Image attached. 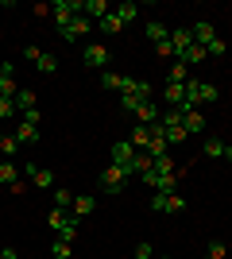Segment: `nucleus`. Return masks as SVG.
<instances>
[{
	"mask_svg": "<svg viewBox=\"0 0 232 259\" xmlns=\"http://www.w3.org/2000/svg\"><path fill=\"white\" fill-rule=\"evenodd\" d=\"M147 205H151L155 213H186V197H178V194H151V197H147Z\"/></svg>",
	"mask_w": 232,
	"mask_h": 259,
	"instance_id": "7ed1b4c3",
	"label": "nucleus"
},
{
	"mask_svg": "<svg viewBox=\"0 0 232 259\" xmlns=\"http://www.w3.org/2000/svg\"><path fill=\"white\" fill-rule=\"evenodd\" d=\"M124 186H128V174H124L120 166H105V174H101V190H105V194H124Z\"/></svg>",
	"mask_w": 232,
	"mask_h": 259,
	"instance_id": "20e7f679",
	"label": "nucleus"
},
{
	"mask_svg": "<svg viewBox=\"0 0 232 259\" xmlns=\"http://www.w3.org/2000/svg\"><path fill=\"white\" fill-rule=\"evenodd\" d=\"M35 70H39V74H55V70H58V58H55V54H47V51H43V58L35 62Z\"/></svg>",
	"mask_w": 232,
	"mask_h": 259,
	"instance_id": "c85d7f7f",
	"label": "nucleus"
},
{
	"mask_svg": "<svg viewBox=\"0 0 232 259\" xmlns=\"http://www.w3.org/2000/svg\"><path fill=\"white\" fill-rule=\"evenodd\" d=\"M124 85H128V77L116 74V70H105V74H101V89H116V93H124Z\"/></svg>",
	"mask_w": 232,
	"mask_h": 259,
	"instance_id": "a211bd4d",
	"label": "nucleus"
},
{
	"mask_svg": "<svg viewBox=\"0 0 232 259\" xmlns=\"http://www.w3.org/2000/svg\"><path fill=\"white\" fill-rule=\"evenodd\" d=\"M224 159H228V162H232V143H228V147H224Z\"/></svg>",
	"mask_w": 232,
	"mask_h": 259,
	"instance_id": "a19ab883",
	"label": "nucleus"
},
{
	"mask_svg": "<svg viewBox=\"0 0 232 259\" xmlns=\"http://www.w3.org/2000/svg\"><path fill=\"white\" fill-rule=\"evenodd\" d=\"M135 105H140V101H135L132 93H120V108H128V112H135Z\"/></svg>",
	"mask_w": 232,
	"mask_h": 259,
	"instance_id": "4c0bfd02",
	"label": "nucleus"
},
{
	"mask_svg": "<svg viewBox=\"0 0 232 259\" xmlns=\"http://www.w3.org/2000/svg\"><path fill=\"white\" fill-rule=\"evenodd\" d=\"M89 31H93V20H89V16H74V20L62 27V39H85Z\"/></svg>",
	"mask_w": 232,
	"mask_h": 259,
	"instance_id": "1a4fd4ad",
	"label": "nucleus"
},
{
	"mask_svg": "<svg viewBox=\"0 0 232 259\" xmlns=\"http://www.w3.org/2000/svg\"><path fill=\"white\" fill-rule=\"evenodd\" d=\"M23 174H27L39 190H51V186H55V170H47V166H39V162H27V166H23Z\"/></svg>",
	"mask_w": 232,
	"mask_h": 259,
	"instance_id": "0eeeda50",
	"label": "nucleus"
},
{
	"mask_svg": "<svg viewBox=\"0 0 232 259\" xmlns=\"http://www.w3.org/2000/svg\"><path fill=\"white\" fill-rule=\"evenodd\" d=\"M93 209H97V197H77V194H74V205H70V213H74L77 221H81V217H89Z\"/></svg>",
	"mask_w": 232,
	"mask_h": 259,
	"instance_id": "aec40b11",
	"label": "nucleus"
},
{
	"mask_svg": "<svg viewBox=\"0 0 232 259\" xmlns=\"http://www.w3.org/2000/svg\"><path fill=\"white\" fill-rule=\"evenodd\" d=\"M16 151H20V140L8 136V132H0V159H12Z\"/></svg>",
	"mask_w": 232,
	"mask_h": 259,
	"instance_id": "393cba45",
	"label": "nucleus"
},
{
	"mask_svg": "<svg viewBox=\"0 0 232 259\" xmlns=\"http://www.w3.org/2000/svg\"><path fill=\"white\" fill-rule=\"evenodd\" d=\"M135 259H151V244H147V240L135 244Z\"/></svg>",
	"mask_w": 232,
	"mask_h": 259,
	"instance_id": "e433bc0d",
	"label": "nucleus"
},
{
	"mask_svg": "<svg viewBox=\"0 0 232 259\" xmlns=\"http://www.w3.org/2000/svg\"><path fill=\"white\" fill-rule=\"evenodd\" d=\"M201 58H209V54H205V47H198V43H190L186 51L178 54V62H186V66H198Z\"/></svg>",
	"mask_w": 232,
	"mask_h": 259,
	"instance_id": "5701e85b",
	"label": "nucleus"
},
{
	"mask_svg": "<svg viewBox=\"0 0 232 259\" xmlns=\"http://www.w3.org/2000/svg\"><path fill=\"white\" fill-rule=\"evenodd\" d=\"M16 108H20V112L35 108V89H23V85H20V93H16Z\"/></svg>",
	"mask_w": 232,
	"mask_h": 259,
	"instance_id": "cd10ccee",
	"label": "nucleus"
},
{
	"mask_svg": "<svg viewBox=\"0 0 232 259\" xmlns=\"http://www.w3.org/2000/svg\"><path fill=\"white\" fill-rule=\"evenodd\" d=\"M132 159H135V147H132L128 140H116V143H112V166L128 170V166H132Z\"/></svg>",
	"mask_w": 232,
	"mask_h": 259,
	"instance_id": "6e6552de",
	"label": "nucleus"
},
{
	"mask_svg": "<svg viewBox=\"0 0 232 259\" xmlns=\"http://www.w3.org/2000/svg\"><path fill=\"white\" fill-rule=\"evenodd\" d=\"M124 93H132L135 101H151V81H144V77H128Z\"/></svg>",
	"mask_w": 232,
	"mask_h": 259,
	"instance_id": "ddd939ff",
	"label": "nucleus"
},
{
	"mask_svg": "<svg viewBox=\"0 0 232 259\" xmlns=\"http://www.w3.org/2000/svg\"><path fill=\"white\" fill-rule=\"evenodd\" d=\"M147 39H151L155 47H163V43H170V31H166L159 20H151V23H147Z\"/></svg>",
	"mask_w": 232,
	"mask_h": 259,
	"instance_id": "4be33fe9",
	"label": "nucleus"
},
{
	"mask_svg": "<svg viewBox=\"0 0 232 259\" xmlns=\"http://www.w3.org/2000/svg\"><path fill=\"white\" fill-rule=\"evenodd\" d=\"M209 259H228V248H224L221 240H213V244H209Z\"/></svg>",
	"mask_w": 232,
	"mask_h": 259,
	"instance_id": "72a5a7b5",
	"label": "nucleus"
},
{
	"mask_svg": "<svg viewBox=\"0 0 232 259\" xmlns=\"http://www.w3.org/2000/svg\"><path fill=\"white\" fill-rule=\"evenodd\" d=\"M85 66L105 74V70H109V47H105V43H89L85 47Z\"/></svg>",
	"mask_w": 232,
	"mask_h": 259,
	"instance_id": "423d86ee",
	"label": "nucleus"
},
{
	"mask_svg": "<svg viewBox=\"0 0 232 259\" xmlns=\"http://www.w3.org/2000/svg\"><path fill=\"white\" fill-rule=\"evenodd\" d=\"M51 12H55V23H58V31H62L74 16H81V0H55V8H51Z\"/></svg>",
	"mask_w": 232,
	"mask_h": 259,
	"instance_id": "39448f33",
	"label": "nucleus"
},
{
	"mask_svg": "<svg viewBox=\"0 0 232 259\" xmlns=\"http://www.w3.org/2000/svg\"><path fill=\"white\" fill-rule=\"evenodd\" d=\"M217 97H221V93H217V85H209V81H198V77H190V81H186V105L190 108L213 105Z\"/></svg>",
	"mask_w": 232,
	"mask_h": 259,
	"instance_id": "f03ea898",
	"label": "nucleus"
},
{
	"mask_svg": "<svg viewBox=\"0 0 232 259\" xmlns=\"http://www.w3.org/2000/svg\"><path fill=\"white\" fill-rule=\"evenodd\" d=\"M116 16H120L124 23H132V20H140V8H135V4H120V8H116Z\"/></svg>",
	"mask_w": 232,
	"mask_h": 259,
	"instance_id": "7c9ffc66",
	"label": "nucleus"
},
{
	"mask_svg": "<svg viewBox=\"0 0 232 259\" xmlns=\"http://www.w3.org/2000/svg\"><path fill=\"white\" fill-rule=\"evenodd\" d=\"M178 116H182V128H186V136H201V132H205V116H201L198 108H182Z\"/></svg>",
	"mask_w": 232,
	"mask_h": 259,
	"instance_id": "9d476101",
	"label": "nucleus"
},
{
	"mask_svg": "<svg viewBox=\"0 0 232 259\" xmlns=\"http://www.w3.org/2000/svg\"><path fill=\"white\" fill-rule=\"evenodd\" d=\"M23 58H27V62H39V58H43V51H39L35 43H27V47H23Z\"/></svg>",
	"mask_w": 232,
	"mask_h": 259,
	"instance_id": "f704fd0d",
	"label": "nucleus"
},
{
	"mask_svg": "<svg viewBox=\"0 0 232 259\" xmlns=\"http://www.w3.org/2000/svg\"><path fill=\"white\" fill-rule=\"evenodd\" d=\"M16 140H20V147H31V143H39V128H31V124H23L20 120V128L12 132Z\"/></svg>",
	"mask_w": 232,
	"mask_h": 259,
	"instance_id": "6ab92c4d",
	"label": "nucleus"
},
{
	"mask_svg": "<svg viewBox=\"0 0 232 259\" xmlns=\"http://www.w3.org/2000/svg\"><path fill=\"white\" fill-rule=\"evenodd\" d=\"M12 70H16L12 62H0V77H4V74H12Z\"/></svg>",
	"mask_w": 232,
	"mask_h": 259,
	"instance_id": "ea45409f",
	"label": "nucleus"
},
{
	"mask_svg": "<svg viewBox=\"0 0 232 259\" xmlns=\"http://www.w3.org/2000/svg\"><path fill=\"white\" fill-rule=\"evenodd\" d=\"M159 116H163V112H159L151 101H140V105H135V120H140V124H147V128H151V124H159Z\"/></svg>",
	"mask_w": 232,
	"mask_h": 259,
	"instance_id": "4468645a",
	"label": "nucleus"
},
{
	"mask_svg": "<svg viewBox=\"0 0 232 259\" xmlns=\"http://www.w3.org/2000/svg\"><path fill=\"white\" fill-rule=\"evenodd\" d=\"M194 43V35H190V27H174V31H170V47H174V58L182 51H186V47Z\"/></svg>",
	"mask_w": 232,
	"mask_h": 259,
	"instance_id": "f3484780",
	"label": "nucleus"
},
{
	"mask_svg": "<svg viewBox=\"0 0 232 259\" xmlns=\"http://www.w3.org/2000/svg\"><path fill=\"white\" fill-rule=\"evenodd\" d=\"M190 77H194V74H190V66H186V62H178V58H174L170 74H166V85H186Z\"/></svg>",
	"mask_w": 232,
	"mask_h": 259,
	"instance_id": "2eb2a0df",
	"label": "nucleus"
},
{
	"mask_svg": "<svg viewBox=\"0 0 232 259\" xmlns=\"http://www.w3.org/2000/svg\"><path fill=\"white\" fill-rule=\"evenodd\" d=\"M47 225L55 228V236L70 240V244H74L77 232H81V221H77L74 213H66V209H51V213H47Z\"/></svg>",
	"mask_w": 232,
	"mask_h": 259,
	"instance_id": "f257e3e1",
	"label": "nucleus"
},
{
	"mask_svg": "<svg viewBox=\"0 0 232 259\" xmlns=\"http://www.w3.org/2000/svg\"><path fill=\"white\" fill-rule=\"evenodd\" d=\"M128 143H132L135 151H147V143H151V128H147V124H135L132 136H128Z\"/></svg>",
	"mask_w": 232,
	"mask_h": 259,
	"instance_id": "dca6fc26",
	"label": "nucleus"
},
{
	"mask_svg": "<svg viewBox=\"0 0 232 259\" xmlns=\"http://www.w3.org/2000/svg\"><path fill=\"white\" fill-rule=\"evenodd\" d=\"M20 120L31 124V128H39V124H43V112H39V108H27V112H20Z\"/></svg>",
	"mask_w": 232,
	"mask_h": 259,
	"instance_id": "2f4dec72",
	"label": "nucleus"
},
{
	"mask_svg": "<svg viewBox=\"0 0 232 259\" xmlns=\"http://www.w3.org/2000/svg\"><path fill=\"white\" fill-rule=\"evenodd\" d=\"M51 255H55V259H70V255H74V244H70V240H62V236H55Z\"/></svg>",
	"mask_w": 232,
	"mask_h": 259,
	"instance_id": "bb28decb",
	"label": "nucleus"
},
{
	"mask_svg": "<svg viewBox=\"0 0 232 259\" xmlns=\"http://www.w3.org/2000/svg\"><path fill=\"white\" fill-rule=\"evenodd\" d=\"M205 54H213V58H224V54H228V43H221V39H213V43L205 47Z\"/></svg>",
	"mask_w": 232,
	"mask_h": 259,
	"instance_id": "473e14b6",
	"label": "nucleus"
},
{
	"mask_svg": "<svg viewBox=\"0 0 232 259\" xmlns=\"http://www.w3.org/2000/svg\"><path fill=\"white\" fill-rule=\"evenodd\" d=\"M16 112H20L16 101H0V120H4V116H16Z\"/></svg>",
	"mask_w": 232,
	"mask_h": 259,
	"instance_id": "c9c22d12",
	"label": "nucleus"
},
{
	"mask_svg": "<svg viewBox=\"0 0 232 259\" xmlns=\"http://www.w3.org/2000/svg\"><path fill=\"white\" fill-rule=\"evenodd\" d=\"M190 35H194V43H198V47H209L213 39H217V31H213V23H209V20L194 23V27H190Z\"/></svg>",
	"mask_w": 232,
	"mask_h": 259,
	"instance_id": "f8f14e48",
	"label": "nucleus"
},
{
	"mask_svg": "<svg viewBox=\"0 0 232 259\" xmlns=\"http://www.w3.org/2000/svg\"><path fill=\"white\" fill-rule=\"evenodd\" d=\"M0 259H20V255H16L12 248H0Z\"/></svg>",
	"mask_w": 232,
	"mask_h": 259,
	"instance_id": "58836bf2",
	"label": "nucleus"
},
{
	"mask_svg": "<svg viewBox=\"0 0 232 259\" xmlns=\"http://www.w3.org/2000/svg\"><path fill=\"white\" fill-rule=\"evenodd\" d=\"M224 147H228V143L224 140H205V147H201V155H205V159H224Z\"/></svg>",
	"mask_w": 232,
	"mask_h": 259,
	"instance_id": "b1692460",
	"label": "nucleus"
},
{
	"mask_svg": "<svg viewBox=\"0 0 232 259\" xmlns=\"http://www.w3.org/2000/svg\"><path fill=\"white\" fill-rule=\"evenodd\" d=\"M147 155H151V159H163V155H170V143H166L163 136H151V143H147Z\"/></svg>",
	"mask_w": 232,
	"mask_h": 259,
	"instance_id": "a878e982",
	"label": "nucleus"
},
{
	"mask_svg": "<svg viewBox=\"0 0 232 259\" xmlns=\"http://www.w3.org/2000/svg\"><path fill=\"white\" fill-rule=\"evenodd\" d=\"M109 0H81V16H89V20H105V16H109Z\"/></svg>",
	"mask_w": 232,
	"mask_h": 259,
	"instance_id": "9b49d317",
	"label": "nucleus"
},
{
	"mask_svg": "<svg viewBox=\"0 0 232 259\" xmlns=\"http://www.w3.org/2000/svg\"><path fill=\"white\" fill-rule=\"evenodd\" d=\"M97 27H101V31H105V35H120L124 27H128V23H124L120 16H116V12H109V16H105V20H101Z\"/></svg>",
	"mask_w": 232,
	"mask_h": 259,
	"instance_id": "412c9836",
	"label": "nucleus"
},
{
	"mask_svg": "<svg viewBox=\"0 0 232 259\" xmlns=\"http://www.w3.org/2000/svg\"><path fill=\"white\" fill-rule=\"evenodd\" d=\"M70 205H74V194L70 190H55V209H66L70 213Z\"/></svg>",
	"mask_w": 232,
	"mask_h": 259,
	"instance_id": "c756f323",
	"label": "nucleus"
}]
</instances>
